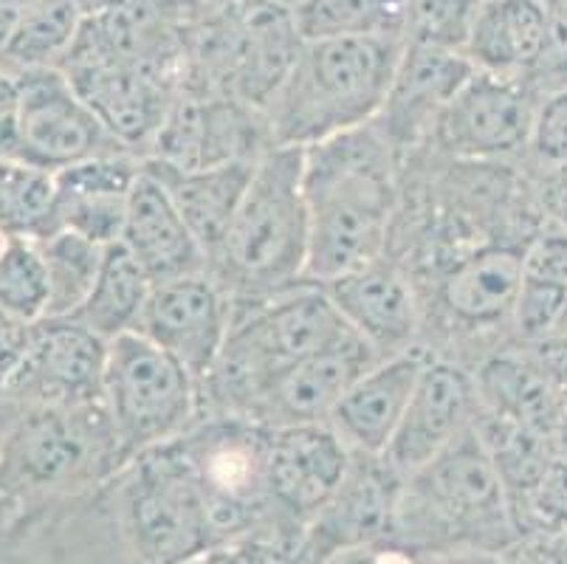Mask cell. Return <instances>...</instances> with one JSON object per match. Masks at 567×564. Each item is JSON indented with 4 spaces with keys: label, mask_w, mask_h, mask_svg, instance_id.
Segmentation results:
<instances>
[{
    "label": "cell",
    "mask_w": 567,
    "mask_h": 564,
    "mask_svg": "<svg viewBox=\"0 0 567 564\" xmlns=\"http://www.w3.org/2000/svg\"><path fill=\"white\" fill-rule=\"evenodd\" d=\"M430 359L432 356L417 345L401 350V353L381 356L370 370H364L348 387L328 423L337 429L350 452H386Z\"/></svg>",
    "instance_id": "d6986e66"
},
{
    "label": "cell",
    "mask_w": 567,
    "mask_h": 564,
    "mask_svg": "<svg viewBox=\"0 0 567 564\" xmlns=\"http://www.w3.org/2000/svg\"><path fill=\"white\" fill-rule=\"evenodd\" d=\"M317 286L331 297L344 322L379 356L415 348L421 305L410 277L401 268L375 260Z\"/></svg>",
    "instance_id": "ac0fdd59"
},
{
    "label": "cell",
    "mask_w": 567,
    "mask_h": 564,
    "mask_svg": "<svg viewBox=\"0 0 567 564\" xmlns=\"http://www.w3.org/2000/svg\"><path fill=\"white\" fill-rule=\"evenodd\" d=\"M193 91L266 111L302 51L293 9L280 0H226L182 25Z\"/></svg>",
    "instance_id": "5b68a950"
},
{
    "label": "cell",
    "mask_w": 567,
    "mask_h": 564,
    "mask_svg": "<svg viewBox=\"0 0 567 564\" xmlns=\"http://www.w3.org/2000/svg\"><path fill=\"white\" fill-rule=\"evenodd\" d=\"M481 3H486V0H481Z\"/></svg>",
    "instance_id": "816d5d0a"
},
{
    "label": "cell",
    "mask_w": 567,
    "mask_h": 564,
    "mask_svg": "<svg viewBox=\"0 0 567 564\" xmlns=\"http://www.w3.org/2000/svg\"><path fill=\"white\" fill-rule=\"evenodd\" d=\"M138 173L142 158L131 153L100 155L54 173L51 232L69 229L102 246L122 240L127 201Z\"/></svg>",
    "instance_id": "ffe728a7"
},
{
    "label": "cell",
    "mask_w": 567,
    "mask_h": 564,
    "mask_svg": "<svg viewBox=\"0 0 567 564\" xmlns=\"http://www.w3.org/2000/svg\"><path fill=\"white\" fill-rule=\"evenodd\" d=\"M472 74V62L455 51L404 45L393 85L386 91L379 116L373 119L399 158L435 133L437 119Z\"/></svg>",
    "instance_id": "e0dca14e"
},
{
    "label": "cell",
    "mask_w": 567,
    "mask_h": 564,
    "mask_svg": "<svg viewBox=\"0 0 567 564\" xmlns=\"http://www.w3.org/2000/svg\"><path fill=\"white\" fill-rule=\"evenodd\" d=\"M404 38L302 43L280 91L266 105L275 147H311L379 116L404 54Z\"/></svg>",
    "instance_id": "3957f363"
},
{
    "label": "cell",
    "mask_w": 567,
    "mask_h": 564,
    "mask_svg": "<svg viewBox=\"0 0 567 564\" xmlns=\"http://www.w3.org/2000/svg\"><path fill=\"white\" fill-rule=\"evenodd\" d=\"M539 91L523 76L477 71L446 105L432 139L463 162H499L528 153Z\"/></svg>",
    "instance_id": "9c48e42d"
},
{
    "label": "cell",
    "mask_w": 567,
    "mask_h": 564,
    "mask_svg": "<svg viewBox=\"0 0 567 564\" xmlns=\"http://www.w3.org/2000/svg\"><path fill=\"white\" fill-rule=\"evenodd\" d=\"M548 49V0H486L463 57L477 71L528 80Z\"/></svg>",
    "instance_id": "cb8c5ba5"
},
{
    "label": "cell",
    "mask_w": 567,
    "mask_h": 564,
    "mask_svg": "<svg viewBox=\"0 0 567 564\" xmlns=\"http://www.w3.org/2000/svg\"><path fill=\"white\" fill-rule=\"evenodd\" d=\"M153 286L156 283L151 279V274L144 271L142 263L131 255V248L122 240L111 243L105 248V260H102L94 288L71 319L85 325L87 330H94L105 341L131 334V330H136Z\"/></svg>",
    "instance_id": "484cf974"
},
{
    "label": "cell",
    "mask_w": 567,
    "mask_h": 564,
    "mask_svg": "<svg viewBox=\"0 0 567 564\" xmlns=\"http://www.w3.org/2000/svg\"><path fill=\"white\" fill-rule=\"evenodd\" d=\"M14 107H18V74H9L0 65V119L14 116Z\"/></svg>",
    "instance_id": "ee69618b"
},
{
    "label": "cell",
    "mask_w": 567,
    "mask_h": 564,
    "mask_svg": "<svg viewBox=\"0 0 567 564\" xmlns=\"http://www.w3.org/2000/svg\"><path fill=\"white\" fill-rule=\"evenodd\" d=\"M63 71L127 153H151L178 88L153 71L127 62H69Z\"/></svg>",
    "instance_id": "2e32d148"
},
{
    "label": "cell",
    "mask_w": 567,
    "mask_h": 564,
    "mask_svg": "<svg viewBox=\"0 0 567 564\" xmlns=\"http://www.w3.org/2000/svg\"><path fill=\"white\" fill-rule=\"evenodd\" d=\"M395 153L373 122L302 150L308 263L302 283L384 260L399 206Z\"/></svg>",
    "instance_id": "6da1fadb"
},
{
    "label": "cell",
    "mask_w": 567,
    "mask_h": 564,
    "mask_svg": "<svg viewBox=\"0 0 567 564\" xmlns=\"http://www.w3.org/2000/svg\"><path fill=\"white\" fill-rule=\"evenodd\" d=\"M29 330H32V325L18 322V319H12L9 314L0 310V384L9 379V372L14 370V365L23 356Z\"/></svg>",
    "instance_id": "74e56055"
},
{
    "label": "cell",
    "mask_w": 567,
    "mask_h": 564,
    "mask_svg": "<svg viewBox=\"0 0 567 564\" xmlns=\"http://www.w3.org/2000/svg\"><path fill=\"white\" fill-rule=\"evenodd\" d=\"M505 556H508V562H512V564H539V562H534V558H530L528 553L519 551V547L508 551V553H505Z\"/></svg>",
    "instance_id": "c3c4849f"
},
{
    "label": "cell",
    "mask_w": 567,
    "mask_h": 564,
    "mask_svg": "<svg viewBox=\"0 0 567 564\" xmlns=\"http://www.w3.org/2000/svg\"><path fill=\"white\" fill-rule=\"evenodd\" d=\"M514 525L519 542L559 536L567 531V460L554 454L539 483L530 489L523 503L514 505Z\"/></svg>",
    "instance_id": "d6a6232c"
},
{
    "label": "cell",
    "mask_w": 567,
    "mask_h": 564,
    "mask_svg": "<svg viewBox=\"0 0 567 564\" xmlns=\"http://www.w3.org/2000/svg\"><path fill=\"white\" fill-rule=\"evenodd\" d=\"M534 350L543 356V361L548 365V370L554 372V379L559 381L561 392H565L567 398V339L545 341V345H536Z\"/></svg>",
    "instance_id": "b9f144b4"
},
{
    "label": "cell",
    "mask_w": 567,
    "mask_h": 564,
    "mask_svg": "<svg viewBox=\"0 0 567 564\" xmlns=\"http://www.w3.org/2000/svg\"><path fill=\"white\" fill-rule=\"evenodd\" d=\"M302 40L404 38L406 0H302L293 7Z\"/></svg>",
    "instance_id": "4316f807"
},
{
    "label": "cell",
    "mask_w": 567,
    "mask_h": 564,
    "mask_svg": "<svg viewBox=\"0 0 567 564\" xmlns=\"http://www.w3.org/2000/svg\"><path fill=\"white\" fill-rule=\"evenodd\" d=\"M528 158L539 175L567 167V88L548 93L539 102Z\"/></svg>",
    "instance_id": "e575fe53"
},
{
    "label": "cell",
    "mask_w": 567,
    "mask_h": 564,
    "mask_svg": "<svg viewBox=\"0 0 567 564\" xmlns=\"http://www.w3.org/2000/svg\"><path fill=\"white\" fill-rule=\"evenodd\" d=\"M49 271V317H74L100 277L105 248L69 229L38 237Z\"/></svg>",
    "instance_id": "f1b7e54d"
},
{
    "label": "cell",
    "mask_w": 567,
    "mask_h": 564,
    "mask_svg": "<svg viewBox=\"0 0 567 564\" xmlns=\"http://www.w3.org/2000/svg\"><path fill=\"white\" fill-rule=\"evenodd\" d=\"M7 158H20L14 116L0 119V162H7Z\"/></svg>",
    "instance_id": "f6af8a7d"
},
{
    "label": "cell",
    "mask_w": 567,
    "mask_h": 564,
    "mask_svg": "<svg viewBox=\"0 0 567 564\" xmlns=\"http://www.w3.org/2000/svg\"><path fill=\"white\" fill-rule=\"evenodd\" d=\"M539 201L548 221L567 229V167L539 175Z\"/></svg>",
    "instance_id": "ab89813d"
},
{
    "label": "cell",
    "mask_w": 567,
    "mask_h": 564,
    "mask_svg": "<svg viewBox=\"0 0 567 564\" xmlns=\"http://www.w3.org/2000/svg\"><path fill=\"white\" fill-rule=\"evenodd\" d=\"M0 564H34L32 558L20 551L18 542H14L12 525H9L3 511H0Z\"/></svg>",
    "instance_id": "7bdbcfd3"
},
{
    "label": "cell",
    "mask_w": 567,
    "mask_h": 564,
    "mask_svg": "<svg viewBox=\"0 0 567 564\" xmlns=\"http://www.w3.org/2000/svg\"><path fill=\"white\" fill-rule=\"evenodd\" d=\"M280 3H286V7H297V3H302V0H280Z\"/></svg>",
    "instance_id": "f907efd6"
},
{
    "label": "cell",
    "mask_w": 567,
    "mask_h": 564,
    "mask_svg": "<svg viewBox=\"0 0 567 564\" xmlns=\"http://www.w3.org/2000/svg\"><path fill=\"white\" fill-rule=\"evenodd\" d=\"M142 164L162 181L193 235L198 237L206 260H213V255L224 243L231 217H235L237 204L249 186L257 162H231L198 170L173 167V164L156 162V158H142Z\"/></svg>",
    "instance_id": "d4e9b609"
},
{
    "label": "cell",
    "mask_w": 567,
    "mask_h": 564,
    "mask_svg": "<svg viewBox=\"0 0 567 564\" xmlns=\"http://www.w3.org/2000/svg\"><path fill=\"white\" fill-rule=\"evenodd\" d=\"M404 474L384 454H350L348 472L311 516L291 564H317L348 547L390 542Z\"/></svg>",
    "instance_id": "8fae6325"
},
{
    "label": "cell",
    "mask_w": 567,
    "mask_h": 564,
    "mask_svg": "<svg viewBox=\"0 0 567 564\" xmlns=\"http://www.w3.org/2000/svg\"><path fill=\"white\" fill-rule=\"evenodd\" d=\"M54 209V173L23 158L0 162V229L45 237Z\"/></svg>",
    "instance_id": "f546056e"
},
{
    "label": "cell",
    "mask_w": 567,
    "mask_h": 564,
    "mask_svg": "<svg viewBox=\"0 0 567 564\" xmlns=\"http://www.w3.org/2000/svg\"><path fill=\"white\" fill-rule=\"evenodd\" d=\"M122 243L151 274L153 283L209 271L206 252L173 204L162 181L142 164L127 201Z\"/></svg>",
    "instance_id": "44dd1931"
},
{
    "label": "cell",
    "mask_w": 567,
    "mask_h": 564,
    "mask_svg": "<svg viewBox=\"0 0 567 564\" xmlns=\"http://www.w3.org/2000/svg\"><path fill=\"white\" fill-rule=\"evenodd\" d=\"M43 0H0V49L12 40L29 14L40 7Z\"/></svg>",
    "instance_id": "60d3db41"
},
{
    "label": "cell",
    "mask_w": 567,
    "mask_h": 564,
    "mask_svg": "<svg viewBox=\"0 0 567 564\" xmlns=\"http://www.w3.org/2000/svg\"><path fill=\"white\" fill-rule=\"evenodd\" d=\"M556 339H567V305H565V314H561V325H559V334H556Z\"/></svg>",
    "instance_id": "681fc988"
},
{
    "label": "cell",
    "mask_w": 567,
    "mask_h": 564,
    "mask_svg": "<svg viewBox=\"0 0 567 564\" xmlns=\"http://www.w3.org/2000/svg\"><path fill=\"white\" fill-rule=\"evenodd\" d=\"M525 277L567 288V229L545 221L525 246Z\"/></svg>",
    "instance_id": "d590c367"
},
{
    "label": "cell",
    "mask_w": 567,
    "mask_h": 564,
    "mask_svg": "<svg viewBox=\"0 0 567 564\" xmlns=\"http://www.w3.org/2000/svg\"><path fill=\"white\" fill-rule=\"evenodd\" d=\"M189 564H288V558L275 547L257 545V542H235V545L206 551L204 556L193 558Z\"/></svg>",
    "instance_id": "8d00e7d4"
},
{
    "label": "cell",
    "mask_w": 567,
    "mask_h": 564,
    "mask_svg": "<svg viewBox=\"0 0 567 564\" xmlns=\"http://www.w3.org/2000/svg\"><path fill=\"white\" fill-rule=\"evenodd\" d=\"M481 410V392L472 372L450 359H430L384 458L410 478L466 434Z\"/></svg>",
    "instance_id": "9a60e30c"
},
{
    "label": "cell",
    "mask_w": 567,
    "mask_h": 564,
    "mask_svg": "<svg viewBox=\"0 0 567 564\" xmlns=\"http://www.w3.org/2000/svg\"><path fill=\"white\" fill-rule=\"evenodd\" d=\"M481 0H406L404 40L424 49L463 54Z\"/></svg>",
    "instance_id": "1f68e13d"
},
{
    "label": "cell",
    "mask_w": 567,
    "mask_h": 564,
    "mask_svg": "<svg viewBox=\"0 0 567 564\" xmlns=\"http://www.w3.org/2000/svg\"><path fill=\"white\" fill-rule=\"evenodd\" d=\"M235 319V299L209 271L156 283L136 334L151 339L204 381L218 361Z\"/></svg>",
    "instance_id": "4fadbf2b"
},
{
    "label": "cell",
    "mask_w": 567,
    "mask_h": 564,
    "mask_svg": "<svg viewBox=\"0 0 567 564\" xmlns=\"http://www.w3.org/2000/svg\"><path fill=\"white\" fill-rule=\"evenodd\" d=\"M85 14L87 0H43L0 49L3 65H12L14 74L32 69H60V62L69 57L71 45L80 38Z\"/></svg>",
    "instance_id": "83f0119b"
},
{
    "label": "cell",
    "mask_w": 567,
    "mask_h": 564,
    "mask_svg": "<svg viewBox=\"0 0 567 564\" xmlns=\"http://www.w3.org/2000/svg\"><path fill=\"white\" fill-rule=\"evenodd\" d=\"M266 113L229 96L182 88L144 158L182 170L257 162L271 150Z\"/></svg>",
    "instance_id": "30bf717a"
},
{
    "label": "cell",
    "mask_w": 567,
    "mask_h": 564,
    "mask_svg": "<svg viewBox=\"0 0 567 564\" xmlns=\"http://www.w3.org/2000/svg\"><path fill=\"white\" fill-rule=\"evenodd\" d=\"M528 243H492L450 266L441 283L443 310L463 328L512 325V310L525 279Z\"/></svg>",
    "instance_id": "603a6c76"
},
{
    "label": "cell",
    "mask_w": 567,
    "mask_h": 564,
    "mask_svg": "<svg viewBox=\"0 0 567 564\" xmlns=\"http://www.w3.org/2000/svg\"><path fill=\"white\" fill-rule=\"evenodd\" d=\"M410 553L401 547L390 545V542H379V545H362L348 547V551H337L331 556H324L317 564H404Z\"/></svg>",
    "instance_id": "f35d334b"
},
{
    "label": "cell",
    "mask_w": 567,
    "mask_h": 564,
    "mask_svg": "<svg viewBox=\"0 0 567 564\" xmlns=\"http://www.w3.org/2000/svg\"><path fill=\"white\" fill-rule=\"evenodd\" d=\"M102 401L127 460L178 441L204 418L200 381L136 330L107 341Z\"/></svg>",
    "instance_id": "8992f818"
},
{
    "label": "cell",
    "mask_w": 567,
    "mask_h": 564,
    "mask_svg": "<svg viewBox=\"0 0 567 564\" xmlns=\"http://www.w3.org/2000/svg\"><path fill=\"white\" fill-rule=\"evenodd\" d=\"M379 359L362 336H353L337 348L293 361L262 381L244 418L262 427L328 421L348 387Z\"/></svg>",
    "instance_id": "5bb4252c"
},
{
    "label": "cell",
    "mask_w": 567,
    "mask_h": 564,
    "mask_svg": "<svg viewBox=\"0 0 567 564\" xmlns=\"http://www.w3.org/2000/svg\"><path fill=\"white\" fill-rule=\"evenodd\" d=\"M0 310L25 325L49 314V271L38 237L14 235L0 248Z\"/></svg>",
    "instance_id": "4dcf8cb0"
},
{
    "label": "cell",
    "mask_w": 567,
    "mask_h": 564,
    "mask_svg": "<svg viewBox=\"0 0 567 564\" xmlns=\"http://www.w3.org/2000/svg\"><path fill=\"white\" fill-rule=\"evenodd\" d=\"M107 341L71 317L40 319L29 341L0 384L3 410L32 407H76L102 398Z\"/></svg>",
    "instance_id": "52a82bcc"
},
{
    "label": "cell",
    "mask_w": 567,
    "mask_h": 564,
    "mask_svg": "<svg viewBox=\"0 0 567 564\" xmlns=\"http://www.w3.org/2000/svg\"><path fill=\"white\" fill-rule=\"evenodd\" d=\"M390 545L406 553H508L519 545L512 503L477 429L404 478Z\"/></svg>",
    "instance_id": "7a4b0ae2"
},
{
    "label": "cell",
    "mask_w": 567,
    "mask_h": 564,
    "mask_svg": "<svg viewBox=\"0 0 567 564\" xmlns=\"http://www.w3.org/2000/svg\"><path fill=\"white\" fill-rule=\"evenodd\" d=\"M14 127L20 158L49 173L100 155L127 153L76 93L63 69L20 71Z\"/></svg>",
    "instance_id": "ba28073f"
},
{
    "label": "cell",
    "mask_w": 567,
    "mask_h": 564,
    "mask_svg": "<svg viewBox=\"0 0 567 564\" xmlns=\"http://www.w3.org/2000/svg\"><path fill=\"white\" fill-rule=\"evenodd\" d=\"M483 410L536 434L554 438L567 412L559 381L534 348H505L474 372Z\"/></svg>",
    "instance_id": "7402d4cb"
},
{
    "label": "cell",
    "mask_w": 567,
    "mask_h": 564,
    "mask_svg": "<svg viewBox=\"0 0 567 564\" xmlns=\"http://www.w3.org/2000/svg\"><path fill=\"white\" fill-rule=\"evenodd\" d=\"M554 449H556V454H561V458L567 460V412H565V418H561L559 429H556V434H554Z\"/></svg>",
    "instance_id": "7dc6e473"
},
{
    "label": "cell",
    "mask_w": 567,
    "mask_h": 564,
    "mask_svg": "<svg viewBox=\"0 0 567 564\" xmlns=\"http://www.w3.org/2000/svg\"><path fill=\"white\" fill-rule=\"evenodd\" d=\"M567 305V288L545 283V279L525 277L512 310V325L519 345L536 348L545 341L556 339L561 325V314Z\"/></svg>",
    "instance_id": "836d02e7"
},
{
    "label": "cell",
    "mask_w": 567,
    "mask_h": 564,
    "mask_svg": "<svg viewBox=\"0 0 567 564\" xmlns=\"http://www.w3.org/2000/svg\"><path fill=\"white\" fill-rule=\"evenodd\" d=\"M446 564H512L505 553H486V551H474V553H455V556L446 558Z\"/></svg>",
    "instance_id": "bcb514c9"
},
{
    "label": "cell",
    "mask_w": 567,
    "mask_h": 564,
    "mask_svg": "<svg viewBox=\"0 0 567 564\" xmlns=\"http://www.w3.org/2000/svg\"><path fill=\"white\" fill-rule=\"evenodd\" d=\"M350 454L328 421L268 429V503L291 545V556L311 516L348 472Z\"/></svg>",
    "instance_id": "7c38bea8"
},
{
    "label": "cell",
    "mask_w": 567,
    "mask_h": 564,
    "mask_svg": "<svg viewBox=\"0 0 567 564\" xmlns=\"http://www.w3.org/2000/svg\"><path fill=\"white\" fill-rule=\"evenodd\" d=\"M306 263L302 147H271L257 158L224 243L209 260V274L235 302H244L302 283Z\"/></svg>",
    "instance_id": "277c9868"
}]
</instances>
